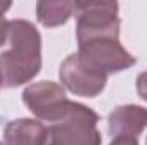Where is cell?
I'll list each match as a JSON object with an SVG mask.
<instances>
[{"mask_svg":"<svg viewBox=\"0 0 147 145\" xmlns=\"http://www.w3.org/2000/svg\"><path fill=\"white\" fill-rule=\"evenodd\" d=\"M135 87H137V94L144 101H147V70H144L142 73H139L137 82H135Z\"/></svg>","mask_w":147,"mask_h":145,"instance_id":"obj_11","label":"cell"},{"mask_svg":"<svg viewBox=\"0 0 147 145\" xmlns=\"http://www.w3.org/2000/svg\"><path fill=\"white\" fill-rule=\"evenodd\" d=\"M77 2H38L36 17L38 22L45 28H58L65 24L75 14Z\"/></svg>","mask_w":147,"mask_h":145,"instance_id":"obj_9","label":"cell"},{"mask_svg":"<svg viewBox=\"0 0 147 145\" xmlns=\"http://www.w3.org/2000/svg\"><path fill=\"white\" fill-rule=\"evenodd\" d=\"M12 7L10 2H0V46H3L9 39V26L10 21L5 19V12Z\"/></svg>","mask_w":147,"mask_h":145,"instance_id":"obj_10","label":"cell"},{"mask_svg":"<svg viewBox=\"0 0 147 145\" xmlns=\"http://www.w3.org/2000/svg\"><path fill=\"white\" fill-rule=\"evenodd\" d=\"M110 145H139V140H137V137L118 135V137H113Z\"/></svg>","mask_w":147,"mask_h":145,"instance_id":"obj_12","label":"cell"},{"mask_svg":"<svg viewBox=\"0 0 147 145\" xmlns=\"http://www.w3.org/2000/svg\"><path fill=\"white\" fill-rule=\"evenodd\" d=\"M99 116L91 108L74 103L58 121L48 125L46 145H101Z\"/></svg>","mask_w":147,"mask_h":145,"instance_id":"obj_2","label":"cell"},{"mask_svg":"<svg viewBox=\"0 0 147 145\" xmlns=\"http://www.w3.org/2000/svg\"><path fill=\"white\" fill-rule=\"evenodd\" d=\"M77 55L92 68L103 72L105 75L123 72L135 65V56L127 51L120 39L115 38H101L92 39L82 44H77Z\"/></svg>","mask_w":147,"mask_h":145,"instance_id":"obj_5","label":"cell"},{"mask_svg":"<svg viewBox=\"0 0 147 145\" xmlns=\"http://www.w3.org/2000/svg\"><path fill=\"white\" fill-rule=\"evenodd\" d=\"M74 15L77 19V44L101 38L120 39L116 2H77Z\"/></svg>","mask_w":147,"mask_h":145,"instance_id":"obj_3","label":"cell"},{"mask_svg":"<svg viewBox=\"0 0 147 145\" xmlns=\"http://www.w3.org/2000/svg\"><path fill=\"white\" fill-rule=\"evenodd\" d=\"M2 85H3V80H2V72H0V89H2Z\"/></svg>","mask_w":147,"mask_h":145,"instance_id":"obj_13","label":"cell"},{"mask_svg":"<svg viewBox=\"0 0 147 145\" xmlns=\"http://www.w3.org/2000/svg\"><path fill=\"white\" fill-rule=\"evenodd\" d=\"M60 82L65 89L80 97H96L99 96L105 87L108 75L87 65L77 53L69 55L58 70Z\"/></svg>","mask_w":147,"mask_h":145,"instance_id":"obj_6","label":"cell"},{"mask_svg":"<svg viewBox=\"0 0 147 145\" xmlns=\"http://www.w3.org/2000/svg\"><path fill=\"white\" fill-rule=\"evenodd\" d=\"M22 101L38 119L50 125L63 118L72 104V101L67 99L65 89L51 80L29 84L22 91Z\"/></svg>","mask_w":147,"mask_h":145,"instance_id":"obj_4","label":"cell"},{"mask_svg":"<svg viewBox=\"0 0 147 145\" xmlns=\"http://www.w3.org/2000/svg\"><path fill=\"white\" fill-rule=\"evenodd\" d=\"M48 126L39 119L17 118L3 126L5 145H46Z\"/></svg>","mask_w":147,"mask_h":145,"instance_id":"obj_8","label":"cell"},{"mask_svg":"<svg viewBox=\"0 0 147 145\" xmlns=\"http://www.w3.org/2000/svg\"><path fill=\"white\" fill-rule=\"evenodd\" d=\"M0 145H2V144H0Z\"/></svg>","mask_w":147,"mask_h":145,"instance_id":"obj_15","label":"cell"},{"mask_svg":"<svg viewBox=\"0 0 147 145\" xmlns=\"http://www.w3.org/2000/svg\"><path fill=\"white\" fill-rule=\"evenodd\" d=\"M147 128V108L139 104H123L108 114V132L111 137H139Z\"/></svg>","mask_w":147,"mask_h":145,"instance_id":"obj_7","label":"cell"},{"mask_svg":"<svg viewBox=\"0 0 147 145\" xmlns=\"http://www.w3.org/2000/svg\"><path fill=\"white\" fill-rule=\"evenodd\" d=\"M9 50L0 53V72L5 87L31 82L41 70V36L26 19H12L9 26Z\"/></svg>","mask_w":147,"mask_h":145,"instance_id":"obj_1","label":"cell"},{"mask_svg":"<svg viewBox=\"0 0 147 145\" xmlns=\"http://www.w3.org/2000/svg\"><path fill=\"white\" fill-rule=\"evenodd\" d=\"M146 145H147V140H146Z\"/></svg>","mask_w":147,"mask_h":145,"instance_id":"obj_14","label":"cell"}]
</instances>
